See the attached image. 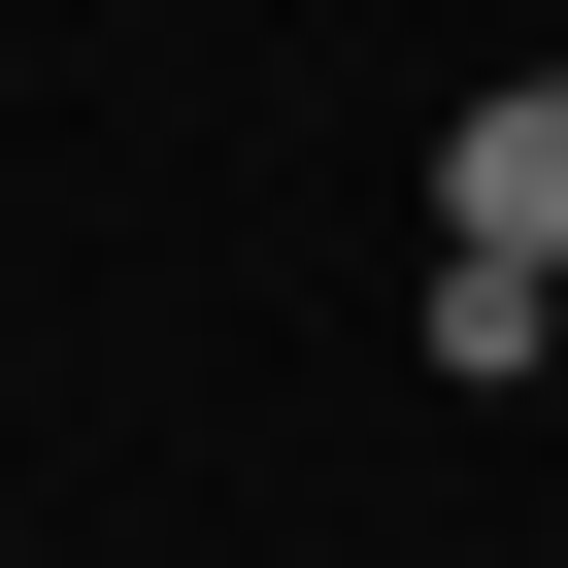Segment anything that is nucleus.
<instances>
[{"mask_svg": "<svg viewBox=\"0 0 568 568\" xmlns=\"http://www.w3.org/2000/svg\"><path fill=\"white\" fill-rule=\"evenodd\" d=\"M435 267H568V68H501L435 134Z\"/></svg>", "mask_w": 568, "mask_h": 568, "instance_id": "nucleus-1", "label": "nucleus"}]
</instances>
